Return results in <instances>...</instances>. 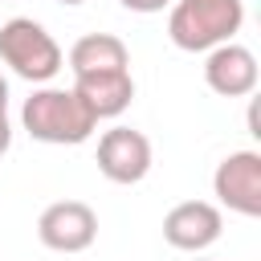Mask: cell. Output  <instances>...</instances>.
I'll return each mask as SVG.
<instances>
[{
	"instance_id": "1",
	"label": "cell",
	"mask_w": 261,
	"mask_h": 261,
	"mask_svg": "<svg viewBox=\"0 0 261 261\" xmlns=\"http://www.w3.org/2000/svg\"><path fill=\"white\" fill-rule=\"evenodd\" d=\"M20 126L37 139V143H53V147H77L98 130V118L90 114V106L69 90L57 86H41L24 98L20 106Z\"/></svg>"
},
{
	"instance_id": "2",
	"label": "cell",
	"mask_w": 261,
	"mask_h": 261,
	"mask_svg": "<svg viewBox=\"0 0 261 261\" xmlns=\"http://www.w3.org/2000/svg\"><path fill=\"white\" fill-rule=\"evenodd\" d=\"M245 24V0H171L167 37L184 53H208Z\"/></svg>"
},
{
	"instance_id": "3",
	"label": "cell",
	"mask_w": 261,
	"mask_h": 261,
	"mask_svg": "<svg viewBox=\"0 0 261 261\" xmlns=\"http://www.w3.org/2000/svg\"><path fill=\"white\" fill-rule=\"evenodd\" d=\"M0 61L33 82V86H45L49 77H57V69L65 65L61 57V45L45 33V24H37L33 16H12L0 24Z\"/></svg>"
},
{
	"instance_id": "4",
	"label": "cell",
	"mask_w": 261,
	"mask_h": 261,
	"mask_svg": "<svg viewBox=\"0 0 261 261\" xmlns=\"http://www.w3.org/2000/svg\"><path fill=\"white\" fill-rule=\"evenodd\" d=\"M216 200L237 216H261V155L257 151H232L212 171Z\"/></svg>"
},
{
	"instance_id": "5",
	"label": "cell",
	"mask_w": 261,
	"mask_h": 261,
	"mask_svg": "<svg viewBox=\"0 0 261 261\" xmlns=\"http://www.w3.org/2000/svg\"><path fill=\"white\" fill-rule=\"evenodd\" d=\"M37 237L53 253H82L98 237V212L90 204H82V200H57V204H49L41 212Z\"/></svg>"
},
{
	"instance_id": "6",
	"label": "cell",
	"mask_w": 261,
	"mask_h": 261,
	"mask_svg": "<svg viewBox=\"0 0 261 261\" xmlns=\"http://www.w3.org/2000/svg\"><path fill=\"white\" fill-rule=\"evenodd\" d=\"M98 171L110 184H139L151 171V139L135 126H110L98 139Z\"/></svg>"
},
{
	"instance_id": "7",
	"label": "cell",
	"mask_w": 261,
	"mask_h": 261,
	"mask_svg": "<svg viewBox=\"0 0 261 261\" xmlns=\"http://www.w3.org/2000/svg\"><path fill=\"white\" fill-rule=\"evenodd\" d=\"M224 232V216L208 200H184L163 216V241L179 253H204Z\"/></svg>"
},
{
	"instance_id": "8",
	"label": "cell",
	"mask_w": 261,
	"mask_h": 261,
	"mask_svg": "<svg viewBox=\"0 0 261 261\" xmlns=\"http://www.w3.org/2000/svg\"><path fill=\"white\" fill-rule=\"evenodd\" d=\"M204 82L220 98H245V94H253L257 90V57H253V49H245L237 41H224V45L208 49V57H204Z\"/></svg>"
},
{
	"instance_id": "9",
	"label": "cell",
	"mask_w": 261,
	"mask_h": 261,
	"mask_svg": "<svg viewBox=\"0 0 261 261\" xmlns=\"http://www.w3.org/2000/svg\"><path fill=\"white\" fill-rule=\"evenodd\" d=\"M73 94L90 106L94 118H118L130 98H135V77L130 69H102V73H77Z\"/></svg>"
},
{
	"instance_id": "10",
	"label": "cell",
	"mask_w": 261,
	"mask_h": 261,
	"mask_svg": "<svg viewBox=\"0 0 261 261\" xmlns=\"http://www.w3.org/2000/svg\"><path fill=\"white\" fill-rule=\"evenodd\" d=\"M69 69L77 73H102V69H130V53L114 33H86L69 49Z\"/></svg>"
},
{
	"instance_id": "11",
	"label": "cell",
	"mask_w": 261,
	"mask_h": 261,
	"mask_svg": "<svg viewBox=\"0 0 261 261\" xmlns=\"http://www.w3.org/2000/svg\"><path fill=\"white\" fill-rule=\"evenodd\" d=\"M122 8H130V12H163V8H171V0H118Z\"/></svg>"
},
{
	"instance_id": "12",
	"label": "cell",
	"mask_w": 261,
	"mask_h": 261,
	"mask_svg": "<svg viewBox=\"0 0 261 261\" xmlns=\"http://www.w3.org/2000/svg\"><path fill=\"white\" fill-rule=\"evenodd\" d=\"M12 147V122H8V110H0V155Z\"/></svg>"
},
{
	"instance_id": "13",
	"label": "cell",
	"mask_w": 261,
	"mask_h": 261,
	"mask_svg": "<svg viewBox=\"0 0 261 261\" xmlns=\"http://www.w3.org/2000/svg\"><path fill=\"white\" fill-rule=\"evenodd\" d=\"M0 110H8V82L0 77Z\"/></svg>"
},
{
	"instance_id": "14",
	"label": "cell",
	"mask_w": 261,
	"mask_h": 261,
	"mask_svg": "<svg viewBox=\"0 0 261 261\" xmlns=\"http://www.w3.org/2000/svg\"><path fill=\"white\" fill-rule=\"evenodd\" d=\"M57 4H86V0H57Z\"/></svg>"
},
{
	"instance_id": "15",
	"label": "cell",
	"mask_w": 261,
	"mask_h": 261,
	"mask_svg": "<svg viewBox=\"0 0 261 261\" xmlns=\"http://www.w3.org/2000/svg\"><path fill=\"white\" fill-rule=\"evenodd\" d=\"M196 261H208V257H196Z\"/></svg>"
}]
</instances>
